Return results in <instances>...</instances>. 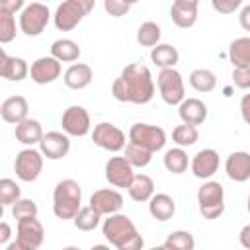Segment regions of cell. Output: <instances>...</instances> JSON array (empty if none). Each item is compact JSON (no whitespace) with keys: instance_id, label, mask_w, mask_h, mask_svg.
<instances>
[{"instance_id":"obj_35","label":"cell","mask_w":250,"mask_h":250,"mask_svg":"<svg viewBox=\"0 0 250 250\" xmlns=\"http://www.w3.org/2000/svg\"><path fill=\"white\" fill-rule=\"evenodd\" d=\"M160 35H162L160 25L154 23V21H145V23H141V27L137 29V41H139V45H143V47H154V45H158Z\"/></svg>"},{"instance_id":"obj_42","label":"cell","mask_w":250,"mask_h":250,"mask_svg":"<svg viewBox=\"0 0 250 250\" xmlns=\"http://www.w3.org/2000/svg\"><path fill=\"white\" fill-rule=\"evenodd\" d=\"M244 0H211V6L219 14H232L242 6Z\"/></svg>"},{"instance_id":"obj_10","label":"cell","mask_w":250,"mask_h":250,"mask_svg":"<svg viewBox=\"0 0 250 250\" xmlns=\"http://www.w3.org/2000/svg\"><path fill=\"white\" fill-rule=\"evenodd\" d=\"M43 152L33 148V146H27L23 150H20L16 154V160H14V172L16 176L21 180V182H35L43 170Z\"/></svg>"},{"instance_id":"obj_32","label":"cell","mask_w":250,"mask_h":250,"mask_svg":"<svg viewBox=\"0 0 250 250\" xmlns=\"http://www.w3.org/2000/svg\"><path fill=\"white\" fill-rule=\"evenodd\" d=\"M125 158L131 162V166L133 168H145V166H148L150 164V160H152V154L154 152H150V150H146V148H143V146H139V145H135V143H127L125 145Z\"/></svg>"},{"instance_id":"obj_14","label":"cell","mask_w":250,"mask_h":250,"mask_svg":"<svg viewBox=\"0 0 250 250\" xmlns=\"http://www.w3.org/2000/svg\"><path fill=\"white\" fill-rule=\"evenodd\" d=\"M62 72V66H61V61L55 59L53 55L49 57H39L37 61L31 62V68H29V76L35 84H51L55 82Z\"/></svg>"},{"instance_id":"obj_50","label":"cell","mask_w":250,"mask_h":250,"mask_svg":"<svg viewBox=\"0 0 250 250\" xmlns=\"http://www.w3.org/2000/svg\"><path fill=\"white\" fill-rule=\"evenodd\" d=\"M125 2H127V4H131V6H133V4H137V2H139V0H125Z\"/></svg>"},{"instance_id":"obj_23","label":"cell","mask_w":250,"mask_h":250,"mask_svg":"<svg viewBox=\"0 0 250 250\" xmlns=\"http://www.w3.org/2000/svg\"><path fill=\"white\" fill-rule=\"evenodd\" d=\"M14 135L16 139L25 145V146H33V145H39L41 139H43V127L37 119H31V117H25L23 121H20L14 129Z\"/></svg>"},{"instance_id":"obj_3","label":"cell","mask_w":250,"mask_h":250,"mask_svg":"<svg viewBox=\"0 0 250 250\" xmlns=\"http://www.w3.org/2000/svg\"><path fill=\"white\" fill-rule=\"evenodd\" d=\"M82 203V188L76 180H61L53 189V213L57 219L68 221L74 219L80 211Z\"/></svg>"},{"instance_id":"obj_6","label":"cell","mask_w":250,"mask_h":250,"mask_svg":"<svg viewBox=\"0 0 250 250\" xmlns=\"http://www.w3.org/2000/svg\"><path fill=\"white\" fill-rule=\"evenodd\" d=\"M45 240V229L37 217L21 219L16 227V242L8 244V250H37Z\"/></svg>"},{"instance_id":"obj_9","label":"cell","mask_w":250,"mask_h":250,"mask_svg":"<svg viewBox=\"0 0 250 250\" xmlns=\"http://www.w3.org/2000/svg\"><path fill=\"white\" fill-rule=\"evenodd\" d=\"M129 141L150 150L158 152L166 145V133L158 125H148V123H135L129 129Z\"/></svg>"},{"instance_id":"obj_36","label":"cell","mask_w":250,"mask_h":250,"mask_svg":"<svg viewBox=\"0 0 250 250\" xmlns=\"http://www.w3.org/2000/svg\"><path fill=\"white\" fill-rule=\"evenodd\" d=\"M199 139V131L195 125H188V123H182L178 125L174 131H172V141L178 145V146H191L195 145Z\"/></svg>"},{"instance_id":"obj_24","label":"cell","mask_w":250,"mask_h":250,"mask_svg":"<svg viewBox=\"0 0 250 250\" xmlns=\"http://www.w3.org/2000/svg\"><path fill=\"white\" fill-rule=\"evenodd\" d=\"M148 213L152 215V219H156L160 223H166L176 213V201L168 193H154L148 199Z\"/></svg>"},{"instance_id":"obj_31","label":"cell","mask_w":250,"mask_h":250,"mask_svg":"<svg viewBox=\"0 0 250 250\" xmlns=\"http://www.w3.org/2000/svg\"><path fill=\"white\" fill-rule=\"evenodd\" d=\"M170 16L178 27L188 29V27H193L197 21V8H189V6H182L174 2L170 8Z\"/></svg>"},{"instance_id":"obj_13","label":"cell","mask_w":250,"mask_h":250,"mask_svg":"<svg viewBox=\"0 0 250 250\" xmlns=\"http://www.w3.org/2000/svg\"><path fill=\"white\" fill-rule=\"evenodd\" d=\"M135 168L131 166V162L125 156H111L105 162V180L113 186V188H129V184L133 182V172Z\"/></svg>"},{"instance_id":"obj_30","label":"cell","mask_w":250,"mask_h":250,"mask_svg":"<svg viewBox=\"0 0 250 250\" xmlns=\"http://www.w3.org/2000/svg\"><path fill=\"white\" fill-rule=\"evenodd\" d=\"M188 152L184 150V146H176L164 152V168L172 174H184L188 170Z\"/></svg>"},{"instance_id":"obj_25","label":"cell","mask_w":250,"mask_h":250,"mask_svg":"<svg viewBox=\"0 0 250 250\" xmlns=\"http://www.w3.org/2000/svg\"><path fill=\"white\" fill-rule=\"evenodd\" d=\"M127 191H129V197L133 201L145 203V201H148L154 195V182L146 174H135L133 176V182L127 188Z\"/></svg>"},{"instance_id":"obj_4","label":"cell","mask_w":250,"mask_h":250,"mask_svg":"<svg viewBox=\"0 0 250 250\" xmlns=\"http://www.w3.org/2000/svg\"><path fill=\"white\" fill-rule=\"evenodd\" d=\"M96 6V0H62L53 16L59 31H72Z\"/></svg>"},{"instance_id":"obj_40","label":"cell","mask_w":250,"mask_h":250,"mask_svg":"<svg viewBox=\"0 0 250 250\" xmlns=\"http://www.w3.org/2000/svg\"><path fill=\"white\" fill-rule=\"evenodd\" d=\"M104 10L113 18H121L129 14L131 4H127L125 0H104Z\"/></svg>"},{"instance_id":"obj_38","label":"cell","mask_w":250,"mask_h":250,"mask_svg":"<svg viewBox=\"0 0 250 250\" xmlns=\"http://www.w3.org/2000/svg\"><path fill=\"white\" fill-rule=\"evenodd\" d=\"M12 217L16 221L21 219H29V217H37V203L33 199H23L20 197L14 205H12Z\"/></svg>"},{"instance_id":"obj_1","label":"cell","mask_w":250,"mask_h":250,"mask_svg":"<svg viewBox=\"0 0 250 250\" xmlns=\"http://www.w3.org/2000/svg\"><path fill=\"white\" fill-rule=\"evenodd\" d=\"M111 94L117 102L125 104H148L154 98V80L148 66L141 62L127 64L111 84Z\"/></svg>"},{"instance_id":"obj_51","label":"cell","mask_w":250,"mask_h":250,"mask_svg":"<svg viewBox=\"0 0 250 250\" xmlns=\"http://www.w3.org/2000/svg\"><path fill=\"white\" fill-rule=\"evenodd\" d=\"M43 2H49V0H43Z\"/></svg>"},{"instance_id":"obj_20","label":"cell","mask_w":250,"mask_h":250,"mask_svg":"<svg viewBox=\"0 0 250 250\" xmlns=\"http://www.w3.org/2000/svg\"><path fill=\"white\" fill-rule=\"evenodd\" d=\"M92 78H94V70L86 62H72L62 74V80L70 90H84L86 86H90Z\"/></svg>"},{"instance_id":"obj_43","label":"cell","mask_w":250,"mask_h":250,"mask_svg":"<svg viewBox=\"0 0 250 250\" xmlns=\"http://www.w3.org/2000/svg\"><path fill=\"white\" fill-rule=\"evenodd\" d=\"M25 8V0H0V12L18 14Z\"/></svg>"},{"instance_id":"obj_37","label":"cell","mask_w":250,"mask_h":250,"mask_svg":"<svg viewBox=\"0 0 250 250\" xmlns=\"http://www.w3.org/2000/svg\"><path fill=\"white\" fill-rule=\"evenodd\" d=\"M20 197H21L20 186L12 178H2L0 180V203L4 207H12Z\"/></svg>"},{"instance_id":"obj_17","label":"cell","mask_w":250,"mask_h":250,"mask_svg":"<svg viewBox=\"0 0 250 250\" xmlns=\"http://www.w3.org/2000/svg\"><path fill=\"white\" fill-rule=\"evenodd\" d=\"M90 205L100 213V215H113L119 213L123 207V195L115 189L104 188V189H96L90 195Z\"/></svg>"},{"instance_id":"obj_7","label":"cell","mask_w":250,"mask_h":250,"mask_svg":"<svg viewBox=\"0 0 250 250\" xmlns=\"http://www.w3.org/2000/svg\"><path fill=\"white\" fill-rule=\"evenodd\" d=\"M156 86L160 92V98L168 105H180L186 98V86L182 74L172 66V68H160L156 76Z\"/></svg>"},{"instance_id":"obj_45","label":"cell","mask_w":250,"mask_h":250,"mask_svg":"<svg viewBox=\"0 0 250 250\" xmlns=\"http://www.w3.org/2000/svg\"><path fill=\"white\" fill-rule=\"evenodd\" d=\"M238 21H240V27H242L244 31H250V4H248V6H244V8L240 10Z\"/></svg>"},{"instance_id":"obj_49","label":"cell","mask_w":250,"mask_h":250,"mask_svg":"<svg viewBox=\"0 0 250 250\" xmlns=\"http://www.w3.org/2000/svg\"><path fill=\"white\" fill-rule=\"evenodd\" d=\"M246 209H248V213H250V193H248V201H246Z\"/></svg>"},{"instance_id":"obj_12","label":"cell","mask_w":250,"mask_h":250,"mask_svg":"<svg viewBox=\"0 0 250 250\" xmlns=\"http://www.w3.org/2000/svg\"><path fill=\"white\" fill-rule=\"evenodd\" d=\"M62 131L70 137H86L90 133V113L82 105H68L61 117Z\"/></svg>"},{"instance_id":"obj_33","label":"cell","mask_w":250,"mask_h":250,"mask_svg":"<svg viewBox=\"0 0 250 250\" xmlns=\"http://www.w3.org/2000/svg\"><path fill=\"white\" fill-rule=\"evenodd\" d=\"M100 219H102V215L92 205H88V207H80V211L76 213V217L72 219V223H74V227L78 230L88 232V230H94L100 225Z\"/></svg>"},{"instance_id":"obj_28","label":"cell","mask_w":250,"mask_h":250,"mask_svg":"<svg viewBox=\"0 0 250 250\" xmlns=\"http://www.w3.org/2000/svg\"><path fill=\"white\" fill-rule=\"evenodd\" d=\"M232 66H250V37H238L229 47Z\"/></svg>"},{"instance_id":"obj_29","label":"cell","mask_w":250,"mask_h":250,"mask_svg":"<svg viewBox=\"0 0 250 250\" xmlns=\"http://www.w3.org/2000/svg\"><path fill=\"white\" fill-rule=\"evenodd\" d=\"M189 86L195 92H203V94L213 92L217 86V76L209 68H195L189 74Z\"/></svg>"},{"instance_id":"obj_18","label":"cell","mask_w":250,"mask_h":250,"mask_svg":"<svg viewBox=\"0 0 250 250\" xmlns=\"http://www.w3.org/2000/svg\"><path fill=\"white\" fill-rule=\"evenodd\" d=\"M225 172L232 182L238 184L250 180V152L246 150L230 152L225 160Z\"/></svg>"},{"instance_id":"obj_44","label":"cell","mask_w":250,"mask_h":250,"mask_svg":"<svg viewBox=\"0 0 250 250\" xmlns=\"http://www.w3.org/2000/svg\"><path fill=\"white\" fill-rule=\"evenodd\" d=\"M240 115L250 125V94H244L240 98Z\"/></svg>"},{"instance_id":"obj_46","label":"cell","mask_w":250,"mask_h":250,"mask_svg":"<svg viewBox=\"0 0 250 250\" xmlns=\"http://www.w3.org/2000/svg\"><path fill=\"white\" fill-rule=\"evenodd\" d=\"M238 242H240L244 248L250 250V225H244V227L240 229V232H238Z\"/></svg>"},{"instance_id":"obj_21","label":"cell","mask_w":250,"mask_h":250,"mask_svg":"<svg viewBox=\"0 0 250 250\" xmlns=\"http://www.w3.org/2000/svg\"><path fill=\"white\" fill-rule=\"evenodd\" d=\"M29 113V104L23 96H10L2 102L0 105V115L6 123L18 125L20 121H23Z\"/></svg>"},{"instance_id":"obj_47","label":"cell","mask_w":250,"mask_h":250,"mask_svg":"<svg viewBox=\"0 0 250 250\" xmlns=\"http://www.w3.org/2000/svg\"><path fill=\"white\" fill-rule=\"evenodd\" d=\"M10 236H12V229H10V225H8L6 221H2V223H0V244H2V246L8 244Z\"/></svg>"},{"instance_id":"obj_19","label":"cell","mask_w":250,"mask_h":250,"mask_svg":"<svg viewBox=\"0 0 250 250\" xmlns=\"http://www.w3.org/2000/svg\"><path fill=\"white\" fill-rule=\"evenodd\" d=\"M0 74L10 82H21L29 74V66L21 57H10L6 51L0 53Z\"/></svg>"},{"instance_id":"obj_8","label":"cell","mask_w":250,"mask_h":250,"mask_svg":"<svg viewBox=\"0 0 250 250\" xmlns=\"http://www.w3.org/2000/svg\"><path fill=\"white\" fill-rule=\"evenodd\" d=\"M51 12L43 2H31L20 12V31L27 37H37L45 31Z\"/></svg>"},{"instance_id":"obj_26","label":"cell","mask_w":250,"mask_h":250,"mask_svg":"<svg viewBox=\"0 0 250 250\" xmlns=\"http://www.w3.org/2000/svg\"><path fill=\"white\" fill-rule=\"evenodd\" d=\"M150 61L158 66V68H172L178 64L180 61V53L174 45H168V43H158L152 47L150 51Z\"/></svg>"},{"instance_id":"obj_16","label":"cell","mask_w":250,"mask_h":250,"mask_svg":"<svg viewBox=\"0 0 250 250\" xmlns=\"http://www.w3.org/2000/svg\"><path fill=\"white\" fill-rule=\"evenodd\" d=\"M68 137L70 135L61 133V131H49L43 135V139L39 143V150L49 160H61L70 150V139Z\"/></svg>"},{"instance_id":"obj_41","label":"cell","mask_w":250,"mask_h":250,"mask_svg":"<svg viewBox=\"0 0 250 250\" xmlns=\"http://www.w3.org/2000/svg\"><path fill=\"white\" fill-rule=\"evenodd\" d=\"M232 82L240 90L250 88V66H234L232 70Z\"/></svg>"},{"instance_id":"obj_48","label":"cell","mask_w":250,"mask_h":250,"mask_svg":"<svg viewBox=\"0 0 250 250\" xmlns=\"http://www.w3.org/2000/svg\"><path fill=\"white\" fill-rule=\"evenodd\" d=\"M176 4H182V6H189V8H197L199 6V0H174Z\"/></svg>"},{"instance_id":"obj_34","label":"cell","mask_w":250,"mask_h":250,"mask_svg":"<svg viewBox=\"0 0 250 250\" xmlns=\"http://www.w3.org/2000/svg\"><path fill=\"white\" fill-rule=\"evenodd\" d=\"M162 248H168V250H193L195 248V238H193V234L189 230H174L162 242Z\"/></svg>"},{"instance_id":"obj_27","label":"cell","mask_w":250,"mask_h":250,"mask_svg":"<svg viewBox=\"0 0 250 250\" xmlns=\"http://www.w3.org/2000/svg\"><path fill=\"white\" fill-rule=\"evenodd\" d=\"M51 55H53L55 59H59L61 62H74V61H78V57H80V47H78L76 41L62 37V39L53 41V45H51Z\"/></svg>"},{"instance_id":"obj_22","label":"cell","mask_w":250,"mask_h":250,"mask_svg":"<svg viewBox=\"0 0 250 250\" xmlns=\"http://www.w3.org/2000/svg\"><path fill=\"white\" fill-rule=\"evenodd\" d=\"M180 119L188 125H201L207 119V105L197 98H184V102L178 105Z\"/></svg>"},{"instance_id":"obj_2","label":"cell","mask_w":250,"mask_h":250,"mask_svg":"<svg viewBox=\"0 0 250 250\" xmlns=\"http://www.w3.org/2000/svg\"><path fill=\"white\" fill-rule=\"evenodd\" d=\"M102 234L117 250H139L145 244L133 221L123 213L107 215V219L102 225Z\"/></svg>"},{"instance_id":"obj_5","label":"cell","mask_w":250,"mask_h":250,"mask_svg":"<svg viewBox=\"0 0 250 250\" xmlns=\"http://www.w3.org/2000/svg\"><path fill=\"white\" fill-rule=\"evenodd\" d=\"M197 205L199 213L207 221H215L223 215L225 211V189L219 182L207 180L203 186L197 189Z\"/></svg>"},{"instance_id":"obj_39","label":"cell","mask_w":250,"mask_h":250,"mask_svg":"<svg viewBox=\"0 0 250 250\" xmlns=\"http://www.w3.org/2000/svg\"><path fill=\"white\" fill-rule=\"evenodd\" d=\"M16 18L14 14L0 12V43L6 45L16 37Z\"/></svg>"},{"instance_id":"obj_15","label":"cell","mask_w":250,"mask_h":250,"mask_svg":"<svg viewBox=\"0 0 250 250\" xmlns=\"http://www.w3.org/2000/svg\"><path fill=\"white\" fill-rule=\"evenodd\" d=\"M219 152L215 148H201L199 152L193 154L189 166H191V174L199 180H211L215 176V172L219 170Z\"/></svg>"},{"instance_id":"obj_11","label":"cell","mask_w":250,"mask_h":250,"mask_svg":"<svg viewBox=\"0 0 250 250\" xmlns=\"http://www.w3.org/2000/svg\"><path fill=\"white\" fill-rule=\"evenodd\" d=\"M92 141H94L96 146H100V148H104L107 152H119L127 145L125 143V133L119 127H115L111 123H105V121L104 123H98L94 127Z\"/></svg>"}]
</instances>
